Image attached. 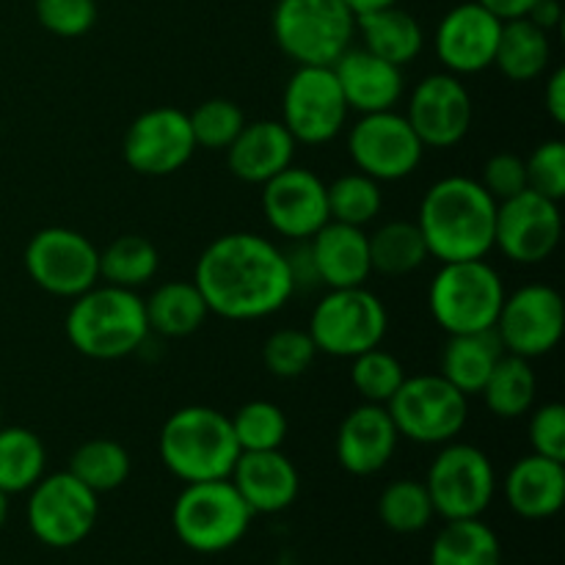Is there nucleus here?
<instances>
[{"label":"nucleus","instance_id":"dca6fc26","mask_svg":"<svg viewBox=\"0 0 565 565\" xmlns=\"http://www.w3.org/2000/svg\"><path fill=\"white\" fill-rule=\"evenodd\" d=\"M563 237L561 202L522 191L497 204L494 248L516 265H541L555 254Z\"/></svg>","mask_w":565,"mask_h":565},{"label":"nucleus","instance_id":"473e14b6","mask_svg":"<svg viewBox=\"0 0 565 565\" xmlns=\"http://www.w3.org/2000/svg\"><path fill=\"white\" fill-rule=\"evenodd\" d=\"M367 243L373 274L406 276L423 268L430 259L417 221H390V224L379 226L373 235H367Z\"/></svg>","mask_w":565,"mask_h":565},{"label":"nucleus","instance_id":"49530a36","mask_svg":"<svg viewBox=\"0 0 565 565\" xmlns=\"http://www.w3.org/2000/svg\"><path fill=\"white\" fill-rule=\"evenodd\" d=\"M530 445L533 452L544 458H555L565 463V406L563 403H544L530 417Z\"/></svg>","mask_w":565,"mask_h":565},{"label":"nucleus","instance_id":"9d476101","mask_svg":"<svg viewBox=\"0 0 565 565\" xmlns=\"http://www.w3.org/2000/svg\"><path fill=\"white\" fill-rule=\"evenodd\" d=\"M436 516L445 522L480 519L497 494V472L491 458L467 441H447L428 467L425 478Z\"/></svg>","mask_w":565,"mask_h":565},{"label":"nucleus","instance_id":"f03ea898","mask_svg":"<svg viewBox=\"0 0 565 565\" xmlns=\"http://www.w3.org/2000/svg\"><path fill=\"white\" fill-rule=\"evenodd\" d=\"M497 202L472 177L452 174L425 191L417 226L439 263L486 259L494 248Z\"/></svg>","mask_w":565,"mask_h":565},{"label":"nucleus","instance_id":"423d86ee","mask_svg":"<svg viewBox=\"0 0 565 565\" xmlns=\"http://www.w3.org/2000/svg\"><path fill=\"white\" fill-rule=\"evenodd\" d=\"M500 270L486 259L441 263L428 290V307L447 334L494 329L505 301Z\"/></svg>","mask_w":565,"mask_h":565},{"label":"nucleus","instance_id":"1a4fd4ad","mask_svg":"<svg viewBox=\"0 0 565 565\" xmlns=\"http://www.w3.org/2000/svg\"><path fill=\"white\" fill-rule=\"evenodd\" d=\"M401 439L417 445H447L463 430L469 417V397L441 373L412 375L386 403Z\"/></svg>","mask_w":565,"mask_h":565},{"label":"nucleus","instance_id":"f3484780","mask_svg":"<svg viewBox=\"0 0 565 565\" xmlns=\"http://www.w3.org/2000/svg\"><path fill=\"white\" fill-rule=\"evenodd\" d=\"M196 149L185 110L160 105L132 119L121 141V158L141 177H169L180 171Z\"/></svg>","mask_w":565,"mask_h":565},{"label":"nucleus","instance_id":"f8f14e48","mask_svg":"<svg viewBox=\"0 0 565 565\" xmlns=\"http://www.w3.org/2000/svg\"><path fill=\"white\" fill-rule=\"evenodd\" d=\"M348 108L331 66H296L281 94V125L296 143L320 147L345 130Z\"/></svg>","mask_w":565,"mask_h":565},{"label":"nucleus","instance_id":"864d4df0","mask_svg":"<svg viewBox=\"0 0 565 565\" xmlns=\"http://www.w3.org/2000/svg\"><path fill=\"white\" fill-rule=\"evenodd\" d=\"M0 428H3V408H0Z\"/></svg>","mask_w":565,"mask_h":565},{"label":"nucleus","instance_id":"de8ad7c7","mask_svg":"<svg viewBox=\"0 0 565 565\" xmlns=\"http://www.w3.org/2000/svg\"><path fill=\"white\" fill-rule=\"evenodd\" d=\"M544 108L555 125H565V70L563 66L552 70L550 77H546Z\"/></svg>","mask_w":565,"mask_h":565},{"label":"nucleus","instance_id":"a211bd4d","mask_svg":"<svg viewBox=\"0 0 565 565\" xmlns=\"http://www.w3.org/2000/svg\"><path fill=\"white\" fill-rule=\"evenodd\" d=\"M408 125L425 149H450L467 138L475 121L472 94L450 72H436L414 86L406 108Z\"/></svg>","mask_w":565,"mask_h":565},{"label":"nucleus","instance_id":"72a5a7b5","mask_svg":"<svg viewBox=\"0 0 565 565\" xmlns=\"http://www.w3.org/2000/svg\"><path fill=\"white\" fill-rule=\"evenodd\" d=\"M47 469V450L28 428H0V491L25 494Z\"/></svg>","mask_w":565,"mask_h":565},{"label":"nucleus","instance_id":"c03bdc74","mask_svg":"<svg viewBox=\"0 0 565 565\" xmlns=\"http://www.w3.org/2000/svg\"><path fill=\"white\" fill-rule=\"evenodd\" d=\"M524 169H527V188L541 193V196L552 199V202H563L565 196V143L561 138L539 143L524 158Z\"/></svg>","mask_w":565,"mask_h":565},{"label":"nucleus","instance_id":"e433bc0d","mask_svg":"<svg viewBox=\"0 0 565 565\" xmlns=\"http://www.w3.org/2000/svg\"><path fill=\"white\" fill-rule=\"evenodd\" d=\"M436 511L428 489L419 480H395L379 497V519L386 530L401 535L423 533Z\"/></svg>","mask_w":565,"mask_h":565},{"label":"nucleus","instance_id":"6e6552de","mask_svg":"<svg viewBox=\"0 0 565 565\" xmlns=\"http://www.w3.org/2000/svg\"><path fill=\"white\" fill-rule=\"evenodd\" d=\"M386 329H390V315L384 301L362 285L326 292L315 303L307 331L318 345V353L353 359L370 348H379Z\"/></svg>","mask_w":565,"mask_h":565},{"label":"nucleus","instance_id":"b1692460","mask_svg":"<svg viewBox=\"0 0 565 565\" xmlns=\"http://www.w3.org/2000/svg\"><path fill=\"white\" fill-rule=\"evenodd\" d=\"M307 246L320 285L329 290L367 285L373 263H370L367 232L362 226L329 221L309 237Z\"/></svg>","mask_w":565,"mask_h":565},{"label":"nucleus","instance_id":"a18cd8bd","mask_svg":"<svg viewBox=\"0 0 565 565\" xmlns=\"http://www.w3.org/2000/svg\"><path fill=\"white\" fill-rule=\"evenodd\" d=\"M478 182L489 191V196L494 199L497 204L516 196V193L527 191V169H524V158L513 152L491 154V158L486 160L483 177H480Z\"/></svg>","mask_w":565,"mask_h":565},{"label":"nucleus","instance_id":"6ab92c4d","mask_svg":"<svg viewBox=\"0 0 565 565\" xmlns=\"http://www.w3.org/2000/svg\"><path fill=\"white\" fill-rule=\"evenodd\" d=\"M263 213L276 235L309 241L331 221L326 182L303 166H287L263 185Z\"/></svg>","mask_w":565,"mask_h":565},{"label":"nucleus","instance_id":"f704fd0d","mask_svg":"<svg viewBox=\"0 0 565 565\" xmlns=\"http://www.w3.org/2000/svg\"><path fill=\"white\" fill-rule=\"evenodd\" d=\"M158 248L141 235H121L99 252V281L138 290L158 274Z\"/></svg>","mask_w":565,"mask_h":565},{"label":"nucleus","instance_id":"5701e85b","mask_svg":"<svg viewBox=\"0 0 565 565\" xmlns=\"http://www.w3.org/2000/svg\"><path fill=\"white\" fill-rule=\"evenodd\" d=\"M230 480L254 516L287 511L301 491V475L281 450L241 452Z\"/></svg>","mask_w":565,"mask_h":565},{"label":"nucleus","instance_id":"2eb2a0df","mask_svg":"<svg viewBox=\"0 0 565 565\" xmlns=\"http://www.w3.org/2000/svg\"><path fill=\"white\" fill-rule=\"evenodd\" d=\"M565 303L550 285H524L505 296L494 331L505 353L522 359H539L555 351L563 340Z\"/></svg>","mask_w":565,"mask_h":565},{"label":"nucleus","instance_id":"bb28decb","mask_svg":"<svg viewBox=\"0 0 565 565\" xmlns=\"http://www.w3.org/2000/svg\"><path fill=\"white\" fill-rule=\"evenodd\" d=\"M356 33L362 36L364 50L395 66H406L423 53L425 33L417 17L403 11L401 6H384V9L367 11L356 17Z\"/></svg>","mask_w":565,"mask_h":565},{"label":"nucleus","instance_id":"cd10ccee","mask_svg":"<svg viewBox=\"0 0 565 565\" xmlns=\"http://www.w3.org/2000/svg\"><path fill=\"white\" fill-rule=\"evenodd\" d=\"M143 309H147L149 334L169 337V340L196 334L210 315L207 301H204L196 281L185 279L163 281V285L154 287L143 301Z\"/></svg>","mask_w":565,"mask_h":565},{"label":"nucleus","instance_id":"3c124183","mask_svg":"<svg viewBox=\"0 0 565 565\" xmlns=\"http://www.w3.org/2000/svg\"><path fill=\"white\" fill-rule=\"evenodd\" d=\"M342 3H345L348 9L359 17V14H367V11L384 9V6H395L397 0H342Z\"/></svg>","mask_w":565,"mask_h":565},{"label":"nucleus","instance_id":"f257e3e1","mask_svg":"<svg viewBox=\"0 0 565 565\" xmlns=\"http://www.w3.org/2000/svg\"><path fill=\"white\" fill-rule=\"evenodd\" d=\"M193 281L210 312L241 323L270 318L296 292L287 254L254 232L215 237L199 257Z\"/></svg>","mask_w":565,"mask_h":565},{"label":"nucleus","instance_id":"9b49d317","mask_svg":"<svg viewBox=\"0 0 565 565\" xmlns=\"http://www.w3.org/2000/svg\"><path fill=\"white\" fill-rule=\"evenodd\" d=\"M28 530L50 550H70L92 535L99 519V494L83 486L75 475H44L28 491Z\"/></svg>","mask_w":565,"mask_h":565},{"label":"nucleus","instance_id":"4be33fe9","mask_svg":"<svg viewBox=\"0 0 565 565\" xmlns=\"http://www.w3.org/2000/svg\"><path fill=\"white\" fill-rule=\"evenodd\" d=\"M331 70H334L348 108L359 110V114L392 110L403 99V92H406L401 66L379 58V55L364 47H348L331 64Z\"/></svg>","mask_w":565,"mask_h":565},{"label":"nucleus","instance_id":"7c9ffc66","mask_svg":"<svg viewBox=\"0 0 565 565\" xmlns=\"http://www.w3.org/2000/svg\"><path fill=\"white\" fill-rule=\"evenodd\" d=\"M535 392H539V379H535L530 359L502 353V359L494 364L480 395H483L486 408L494 417L519 419L533 412Z\"/></svg>","mask_w":565,"mask_h":565},{"label":"nucleus","instance_id":"a878e982","mask_svg":"<svg viewBox=\"0 0 565 565\" xmlns=\"http://www.w3.org/2000/svg\"><path fill=\"white\" fill-rule=\"evenodd\" d=\"M505 502L516 516L527 522H544L561 513L565 502V467L555 458L539 452L519 458L505 475Z\"/></svg>","mask_w":565,"mask_h":565},{"label":"nucleus","instance_id":"7ed1b4c3","mask_svg":"<svg viewBox=\"0 0 565 565\" xmlns=\"http://www.w3.org/2000/svg\"><path fill=\"white\" fill-rule=\"evenodd\" d=\"M66 340L81 356L97 362H116L138 348L149 337L147 309L136 290L114 285H94L92 290L72 298L64 320Z\"/></svg>","mask_w":565,"mask_h":565},{"label":"nucleus","instance_id":"c756f323","mask_svg":"<svg viewBox=\"0 0 565 565\" xmlns=\"http://www.w3.org/2000/svg\"><path fill=\"white\" fill-rule=\"evenodd\" d=\"M552 64L550 33L541 31L527 17L505 20L500 31V44L494 53V66L513 83H530L544 75Z\"/></svg>","mask_w":565,"mask_h":565},{"label":"nucleus","instance_id":"a19ab883","mask_svg":"<svg viewBox=\"0 0 565 565\" xmlns=\"http://www.w3.org/2000/svg\"><path fill=\"white\" fill-rule=\"evenodd\" d=\"M188 119H191V132L196 147L221 149V152L235 141L237 132L246 125L241 105L224 97L204 99L202 105L193 108V114H188Z\"/></svg>","mask_w":565,"mask_h":565},{"label":"nucleus","instance_id":"412c9836","mask_svg":"<svg viewBox=\"0 0 565 565\" xmlns=\"http://www.w3.org/2000/svg\"><path fill=\"white\" fill-rule=\"evenodd\" d=\"M397 441H401V434L386 406L362 403L351 414H345L337 430V463L353 478H370L392 461Z\"/></svg>","mask_w":565,"mask_h":565},{"label":"nucleus","instance_id":"58836bf2","mask_svg":"<svg viewBox=\"0 0 565 565\" xmlns=\"http://www.w3.org/2000/svg\"><path fill=\"white\" fill-rule=\"evenodd\" d=\"M241 452L281 450L287 439V414L270 401H252L230 417Z\"/></svg>","mask_w":565,"mask_h":565},{"label":"nucleus","instance_id":"c85d7f7f","mask_svg":"<svg viewBox=\"0 0 565 565\" xmlns=\"http://www.w3.org/2000/svg\"><path fill=\"white\" fill-rule=\"evenodd\" d=\"M505 348L494 329L469 331V334H450L445 351H441L439 373L450 381L463 395H480L489 381L491 370L500 362Z\"/></svg>","mask_w":565,"mask_h":565},{"label":"nucleus","instance_id":"37998d69","mask_svg":"<svg viewBox=\"0 0 565 565\" xmlns=\"http://www.w3.org/2000/svg\"><path fill=\"white\" fill-rule=\"evenodd\" d=\"M39 25L61 39L86 36L97 22L94 0H36L33 3Z\"/></svg>","mask_w":565,"mask_h":565},{"label":"nucleus","instance_id":"09e8293b","mask_svg":"<svg viewBox=\"0 0 565 565\" xmlns=\"http://www.w3.org/2000/svg\"><path fill=\"white\" fill-rule=\"evenodd\" d=\"M527 20L535 22V25L541 28V31H555L557 25H561L563 20V9L557 0H535L533 6H530L527 11Z\"/></svg>","mask_w":565,"mask_h":565},{"label":"nucleus","instance_id":"8fccbe9b","mask_svg":"<svg viewBox=\"0 0 565 565\" xmlns=\"http://www.w3.org/2000/svg\"><path fill=\"white\" fill-rule=\"evenodd\" d=\"M478 3L486 6L491 14L500 17V20L505 22V20H519V17H527L530 6H533L535 0H478Z\"/></svg>","mask_w":565,"mask_h":565},{"label":"nucleus","instance_id":"2f4dec72","mask_svg":"<svg viewBox=\"0 0 565 565\" xmlns=\"http://www.w3.org/2000/svg\"><path fill=\"white\" fill-rule=\"evenodd\" d=\"M430 565H502L500 539L480 519L447 522L430 546Z\"/></svg>","mask_w":565,"mask_h":565},{"label":"nucleus","instance_id":"4468645a","mask_svg":"<svg viewBox=\"0 0 565 565\" xmlns=\"http://www.w3.org/2000/svg\"><path fill=\"white\" fill-rule=\"evenodd\" d=\"M348 152L356 171L379 182H397L419 169L425 143L408 125L406 114L392 108L362 114V119L348 132Z\"/></svg>","mask_w":565,"mask_h":565},{"label":"nucleus","instance_id":"0eeeda50","mask_svg":"<svg viewBox=\"0 0 565 565\" xmlns=\"http://www.w3.org/2000/svg\"><path fill=\"white\" fill-rule=\"evenodd\" d=\"M254 513L230 478L185 483L171 508V524L182 544L199 555L226 552L248 533Z\"/></svg>","mask_w":565,"mask_h":565},{"label":"nucleus","instance_id":"39448f33","mask_svg":"<svg viewBox=\"0 0 565 565\" xmlns=\"http://www.w3.org/2000/svg\"><path fill=\"white\" fill-rule=\"evenodd\" d=\"M270 31L296 66H331L356 36V14L342 0H276Z\"/></svg>","mask_w":565,"mask_h":565},{"label":"nucleus","instance_id":"ddd939ff","mask_svg":"<svg viewBox=\"0 0 565 565\" xmlns=\"http://www.w3.org/2000/svg\"><path fill=\"white\" fill-rule=\"evenodd\" d=\"M25 270L36 287L58 298H77L99 281V248L66 226L39 230L25 246Z\"/></svg>","mask_w":565,"mask_h":565},{"label":"nucleus","instance_id":"c9c22d12","mask_svg":"<svg viewBox=\"0 0 565 565\" xmlns=\"http://www.w3.org/2000/svg\"><path fill=\"white\" fill-rule=\"evenodd\" d=\"M130 452L114 439H88L72 452L70 472L94 494H108L121 489L130 478Z\"/></svg>","mask_w":565,"mask_h":565},{"label":"nucleus","instance_id":"ea45409f","mask_svg":"<svg viewBox=\"0 0 565 565\" xmlns=\"http://www.w3.org/2000/svg\"><path fill=\"white\" fill-rule=\"evenodd\" d=\"M351 362V384L364 403L386 406L392 395L401 390L403 381H406V370H403L401 359L392 356L381 345L359 353Z\"/></svg>","mask_w":565,"mask_h":565},{"label":"nucleus","instance_id":"79ce46f5","mask_svg":"<svg viewBox=\"0 0 565 565\" xmlns=\"http://www.w3.org/2000/svg\"><path fill=\"white\" fill-rule=\"evenodd\" d=\"M318 359V345L301 329H276L263 345L265 370L276 379H298Z\"/></svg>","mask_w":565,"mask_h":565},{"label":"nucleus","instance_id":"20e7f679","mask_svg":"<svg viewBox=\"0 0 565 565\" xmlns=\"http://www.w3.org/2000/svg\"><path fill=\"white\" fill-rule=\"evenodd\" d=\"M158 452L182 483L230 478L241 458L230 414L210 406H185L171 414L160 428Z\"/></svg>","mask_w":565,"mask_h":565},{"label":"nucleus","instance_id":"603ef678","mask_svg":"<svg viewBox=\"0 0 565 565\" xmlns=\"http://www.w3.org/2000/svg\"><path fill=\"white\" fill-rule=\"evenodd\" d=\"M6 519H9V494H6V491H0V530H3Z\"/></svg>","mask_w":565,"mask_h":565},{"label":"nucleus","instance_id":"4c0bfd02","mask_svg":"<svg viewBox=\"0 0 565 565\" xmlns=\"http://www.w3.org/2000/svg\"><path fill=\"white\" fill-rule=\"evenodd\" d=\"M329 193V215L331 221L351 226H367L379 218L381 207H384V193H381V182L373 177L362 174V171H351V174L337 177L331 185H326Z\"/></svg>","mask_w":565,"mask_h":565},{"label":"nucleus","instance_id":"aec40b11","mask_svg":"<svg viewBox=\"0 0 565 565\" xmlns=\"http://www.w3.org/2000/svg\"><path fill=\"white\" fill-rule=\"evenodd\" d=\"M502 20L478 0L458 3L436 28V55L450 75H478L494 66Z\"/></svg>","mask_w":565,"mask_h":565},{"label":"nucleus","instance_id":"393cba45","mask_svg":"<svg viewBox=\"0 0 565 565\" xmlns=\"http://www.w3.org/2000/svg\"><path fill=\"white\" fill-rule=\"evenodd\" d=\"M296 147V138L281 125V119L246 121L235 141L224 149L226 166L237 180L248 185H265L279 171L292 166Z\"/></svg>","mask_w":565,"mask_h":565}]
</instances>
